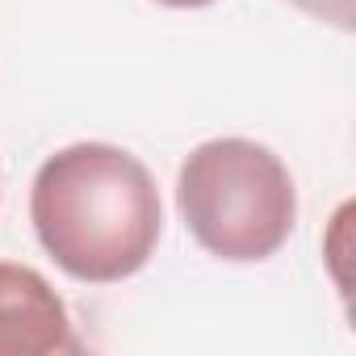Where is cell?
Returning <instances> with one entry per match:
<instances>
[{
  "label": "cell",
  "mask_w": 356,
  "mask_h": 356,
  "mask_svg": "<svg viewBox=\"0 0 356 356\" xmlns=\"http://www.w3.org/2000/svg\"><path fill=\"white\" fill-rule=\"evenodd\" d=\"M30 222L67 277L118 285L155 256L163 206L138 155L113 143H72L34 172Z\"/></svg>",
  "instance_id": "cell-1"
},
{
  "label": "cell",
  "mask_w": 356,
  "mask_h": 356,
  "mask_svg": "<svg viewBox=\"0 0 356 356\" xmlns=\"http://www.w3.org/2000/svg\"><path fill=\"white\" fill-rule=\"evenodd\" d=\"M155 5H168V9H206L214 0H155Z\"/></svg>",
  "instance_id": "cell-5"
},
{
  "label": "cell",
  "mask_w": 356,
  "mask_h": 356,
  "mask_svg": "<svg viewBox=\"0 0 356 356\" xmlns=\"http://www.w3.org/2000/svg\"><path fill=\"white\" fill-rule=\"evenodd\" d=\"M176 210L202 252L231 264L277 256L298 222L285 159L256 138H210L176 172Z\"/></svg>",
  "instance_id": "cell-2"
},
{
  "label": "cell",
  "mask_w": 356,
  "mask_h": 356,
  "mask_svg": "<svg viewBox=\"0 0 356 356\" xmlns=\"http://www.w3.org/2000/svg\"><path fill=\"white\" fill-rule=\"evenodd\" d=\"M289 5H298L302 13H310L335 30H352V0H289Z\"/></svg>",
  "instance_id": "cell-4"
},
{
  "label": "cell",
  "mask_w": 356,
  "mask_h": 356,
  "mask_svg": "<svg viewBox=\"0 0 356 356\" xmlns=\"http://www.w3.org/2000/svg\"><path fill=\"white\" fill-rule=\"evenodd\" d=\"M80 352L67 302L51 281L17 260H0V356Z\"/></svg>",
  "instance_id": "cell-3"
}]
</instances>
